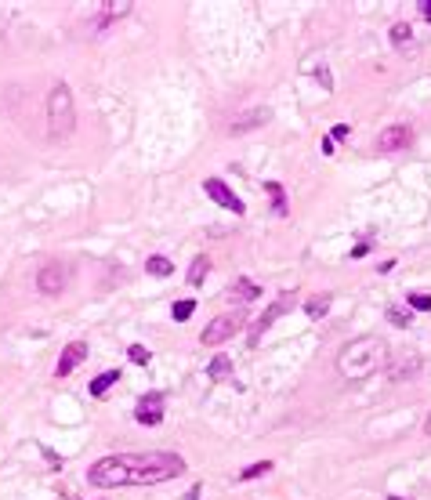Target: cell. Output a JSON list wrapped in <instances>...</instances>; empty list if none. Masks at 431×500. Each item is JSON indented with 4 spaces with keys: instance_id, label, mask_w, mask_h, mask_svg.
I'll list each match as a JSON object with an SVG mask.
<instances>
[{
    "instance_id": "obj_1",
    "label": "cell",
    "mask_w": 431,
    "mask_h": 500,
    "mask_svg": "<svg viewBox=\"0 0 431 500\" xmlns=\"http://www.w3.org/2000/svg\"><path fill=\"white\" fill-rule=\"evenodd\" d=\"M178 475H185V460L178 453H120V457H102L87 467V482L98 489L156 486Z\"/></svg>"
},
{
    "instance_id": "obj_2",
    "label": "cell",
    "mask_w": 431,
    "mask_h": 500,
    "mask_svg": "<svg viewBox=\"0 0 431 500\" xmlns=\"http://www.w3.org/2000/svg\"><path fill=\"white\" fill-rule=\"evenodd\" d=\"M384 363H388V345L381 337H374V334L355 337V341H348V345L337 352V373L348 377V381L369 377V373H377Z\"/></svg>"
},
{
    "instance_id": "obj_3",
    "label": "cell",
    "mask_w": 431,
    "mask_h": 500,
    "mask_svg": "<svg viewBox=\"0 0 431 500\" xmlns=\"http://www.w3.org/2000/svg\"><path fill=\"white\" fill-rule=\"evenodd\" d=\"M76 127V109H73V91L66 80H58L51 87V95H47V135L54 142L62 138H69Z\"/></svg>"
},
{
    "instance_id": "obj_4",
    "label": "cell",
    "mask_w": 431,
    "mask_h": 500,
    "mask_svg": "<svg viewBox=\"0 0 431 500\" xmlns=\"http://www.w3.org/2000/svg\"><path fill=\"white\" fill-rule=\"evenodd\" d=\"M243 319H246V316H239V312H225V316H214V319L203 326V334H200V345H207V348L225 345V341H232V337L243 330Z\"/></svg>"
},
{
    "instance_id": "obj_5",
    "label": "cell",
    "mask_w": 431,
    "mask_h": 500,
    "mask_svg": "<svg viewBox=\"0 0 431 500\" xmlns=\"http://www.w3.org/2000/svg\"><path fill=\"white\" fill-rule=\"evenodd\" d=\"M66 279H69V272H66V265H62V261H44L40 272H37V290L47 294V297H54V294L66 290Z\"/></svg>"
},
{
    "instance_id": "obj_6",
    "label": "cell",
    "mask_w": 431,
    "mask_h": 500,
    "mask_svg": "<svg viewBox=\"0 0 431 500\" xmlns=\"http://www.w3.org/2000/svg\"><path fill=\"white\" fill-rule=\"evenodd\" d=\"M203 193L214 200V203H218V207H225V210H232V214H246V203L229 189V185L222 181V178H207L203 181Z\"/></svg>"
},
{
    "instance_id": "obj_7",
    "label": "cell",
    "mask_w": 431,
    "mask_h": 500,
    "mask_svg": "<svg viewBox=\"0 0 431 500\" xmlns=\"http://www.w3.org/2000/svg\"><path fill=\"white\" fill-rule=\"evenodd\" d=\"M290 297H280V301H275V305H268L265 312H261V319H254V326H251V334H246V345H251V348H258L261 345V334L275 323V319H280L283 316V312H290Z\"/></svg>"
},
{
    "instance_id": "obj_8",
    "label": "cell",
    "mask_w": 431,
    "mask_h": 500,
    "mask_svg": "<svg viewBox=\"0 0 431 500\" xmlns=\"http://www.w3.org/2000/svg\"><path fill=\"white\" fill-rule=\"evenodd\" d=\"M134 421L138 424H149V428H156L163 421V392H149L138 399V410H134Z\"/></svg>"
},
{
    "instance_id": "obj_9",
    "label": "cell",
    "mask_w": 431,
    "mask_h": 500,
    "mask_svg": "<svg viewBox=\"0 0 431 500\" xmlns=\"http://www.w3.org/2000/svg\"><path fill=\"white\" fill-rule=\"evenodd\" d=\"M413 142V127H406V123H391V127H384L377 135V149L381 152H398V149H406Z\"/></svg>"
},
{
    "instance_id": "obj_10",
    "label": "cell",
    "mask_w": 431,
    "mask_h": 500,
    "mask_svg": "<svg viewBox=\"0 0 431 500\" xmlns=\"http://www.w3.org/2000/svg\"><path fill=\"white\" fill-rule=\"evenodd\" d=\"M84 359H87V345H84V341H69V345L62 348V356H58L54 377H69V373H73Z\"/></svg>"
},
{
    "instance_id": "obj_11",
    "label": "cell",
    "mask_w": 431,
    "mask_h": 500,
    "mask_svg": "<svg viewBox=\"0 0 431 500\" xmlns=\"http://www.w3.org/2000/svg\"><path fill=\"white\" fill-rule=\"evenodd\" d=\"M268 109H251V113H243V120H232L229 123V135H246V131H254V127H265L268 123Z\"/></svg>"
},
{
    "instance_id": "obj_12",
    "label": "cell",
    "mask_w": 431,
    "mask_h": 500,
    "mask_svg": "<svg viewBox=\"0 0 431 500\" xmlns=\"http://www.w3.org/2000/svg\"><path fill=\"white\" fill-rule=\"evenodd\" d=\"M261 297V287L254 283V279H246V275H239L236 283L229 287V301H239V305H246V301H258Z\"/></svg>"
},
{
    "instance_id": "obj_13",
    "label": "cell",
    "mask_w": 431,
    "mask_h": 500,
    "mask_svg": "<svg viewBox=\"0 0 431 500\" xmlns=\"http://www.w3.org/2000/svg\"><path fill=\"white\" fill-rule=\"evenodd\" d=\"M207 373H210V381H218V385H225V381H232L236 377V366H232V359L225 356V352H218L210 359V366H207Z\"/></svg>"
},
{
    "instance_id": "obj_14",
    "label": "cell",
    "mask_w": 431,
    "mask_h": 500,
    "mask_svg": "<svg viewBox=\"0 0 431 500\" xmlns=\"http://www.w3.org/2000/svg\"><path fill=\"white\" fill-rule=\"evenodd\" d=\"M120 377H123L120 370H102L98 377L91 381V395H95V399H102V395H105V392H109V388H113V385H116Z\"/></svg>"
},
{
    "instance_id": "obj_15",
    "label": "cell",
    "mask_w": 431,
    "mask_h": 500,
    "mask_svg": "<svg viewBox=\"0 0 431 500\" xmlns=\"http://www.w3.org/2000/svg\"><path fill=\"white\" fill-rule=\"evenodd\" d=\"M145 272H149V275H156V279H167V275L174 272V261L163 258V254H152V258L145 261Z\"/></svg>"
},
{
    "instance_id": "obj_16",
    "label": "cell",
    "mask_w": 431,
    "mask_h": 500,
    "mask_svg": "<svg viewBox=\"0 0 431 500\" xmlns=\"http://www.w3.org/2000/svg\"><path fill=\"white\" fill-rule=\"evenodd\" d=\"M330 312V294H319V297H308L304 301V316L308 319H323Z\"/></svg>"
},
{
    "instance_id": "obj_17",
    "label": "cell",
    "mask_w": 431,
    "mask_h": 500,
    "mask_svg": "<svg viewBox=\"0 0 431 500\" xmlns=\"http://www.w3.org/2000/svg\"><path fill=\"white\" fill-rule=\"evenodd\" d=\"M207 275H210V258H196L189 265V275H185V279H189V287H200Z\"/></svg>"
},
{
    "instance_id": "obj_18",
    "label": "cell",
    "mask_w": 431,
    "mask_h": 500,
    "mask_svg": "<svg viewBox=\"0 0 431 500\" xmlns=\"http://www.w3.org/2000/svg\"><path fill=\"white\" fill-rule=\"evenodd\" d=\"M265 189H268V196H272L275 214H287V193H283V185H280V181H268Z\"/></svg>"
},
{
    "instance_id": "obj_19",
    "label": "cell",
    "mask_w": 431,
    "mask_h": 500,
    "mask_svg": "<svg viewBox=\"0 0 431 500\" xmlns=\"http://www.w3.org/2000/svg\"><path fill=\"white\" fill-rule=\"evenodd\" d=\"M388 37H391V44H395V47H403V44H410V40H413V29H410V22H395Z\"/></svg>"
},
{
    "instance_id": "obj_20",
    "label": "cell",
    "mask_w": 431,
    "mask_h": 500,
    "mask_svg": "<svg viewBox=\"0 0 431 500\" xmlns=\"http://www.w3.org/2000/svg\"><path fill=\"white\" fill-rule=\"evenodd\" d=\"M268 472H272V460H258V464H251V467H243L239 479L251 482V479H261V475H268Z\"/></svg>"
},
{
    "instance_id": "obj_21",
    "label": "cell",
    "mask_w": 431,
    "mask_h": 500,
    "mask_svg": "<svg viewBox=\"0 0 431 500\" xmlns=\"http://www.w3.org/2000/svg\"><path fill=\"white\" fill-rule=\"evenodd\" d=\"M192 312H196V301H192V297H185V301H174V308H171V316H174L178 323H185V319H189V316H192Z\"/></svg>"
},
{
    "instance_id": "obj_22",
    "label": "cell",
    "mask_w": 431,
    "mask_h": 500,
    "mask_svg": "<svg viewBox=\"0 0 431 500\" xmlns=\"http://www.w3.org/2000/svg\"><path fill=\"white\" fill-rule=\"evenodd\" d=\"M417 370H420V359H410V363H403V366L391 370V381H410Z\"/></svg>"
},
{
    "instance_id": "obj_23",
    "label": "cell",
    "mask_w": 431,
    "mask_h": 500,
    "mask_svg": "<svg viewBox=\"0 0 431 500\" xmlns=\"http://www.w3.org/2000/svg\"><path fill=\"white\" fill-rule=\"evenodd\" d=\"M388 323L391 326H410L413 323V312L410 308H388Z\"/></svg>"
},
{
    "instance_id": "obj_24",
    "label": "cell",
    "mask_w": 431,
    "mask_h": 500,
    "mask_svg": "<svg viewBox=\"0 0 431 500\" xmlns=\"http://www.w3.org/2000/svg\"><path fill=\"white\" fill-rule=\"evenodd\" d=\"M127 359H131L134 366H145V363L152 359V352H149L145 345H131V348H127Z\"/></svg>"
},
{
    "instance_id": "obj_25",
    "label": "cell",
    "mask_w": 431,
    "mask_h": 500,
    "mask_svg": "<svg viewBox=\"0 0 431 500\" xmlns=\"http://www.w3.org/2000/svg\"><path fill=\"white\" fill-rule=\"evenodd\" d=\"M410 308L413 312H431V294H410Z\"/></svg>"
},
{
    "instance_id": "obj_26",
    "label": "cell",
    "mask_w": 431,
    "mask_h": 500,
    "mask_svg": "<svg viewBox=\"0 0 431 500\" xmlns=\"http://www.w3.org/2000/svg\"><path fill=\"white\" fill-rule=\"evenodd\" d=\"M348 135H352V127H348V123H337V127L330 131V138H333V142H337V138H348Z\"/></svg>"
},
{
    "instance_id": "obj_27",
    "label": "cell",
    "mask_w": 431,
    "mask_h": 500,
    "mask_svg": "<svg viewBox=\"0 0 431 500\" xmlns=\"http://www.w3.org/2000/svg\"><path fill=\"white\" fill-rule=\"evenodd\" d=\"M200 493H203V489H200V486H192L189 493H185V500H200Z\"/></svg>"
},
{
    "instance_id": "obj_28",
    "label": "cell",
    "mask_w": 431,
    "mask_h": 500,
    "mask_svg": "<svg viewBox=\"0 0 431 500\" xmlns=\"http://www.w3.org/2000/svg\"><path fill=\"white\" fill-rule=\"evenodd\" d=\"M420 15H424V18L431 22V0H424V4H420Z\"/></svg>"
},
{
    "instance_id": "obj_29",
    "label": "cell",
    "mask_w": 431,
    "mask_h": 500,
    "mask_svg": "<svg viewBox=\"0 0 431 500\" xmlns=\"http://www.w3.org/2000/svg\"><path fill=\"white\" fill-rule=\"evenodd\" d=\"M424 435H431V414H427V421H424Z\"/></svg>"
},
{
    "instance_id": "obj_30",
    "label": "cell",
    "mask_w": 431,
    "mask_h": 500,
    "mask_svg": "<svg viewBox=\"0 0 431 500\" xmlns=\"http://www.w3.org/2000/svg\"><path fill=\"white\" fill-rule=\"evenodd\" d=\"M388 500H406V496H388Z\"/></svg>"
}]
</instances>
